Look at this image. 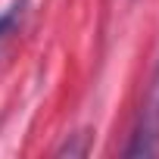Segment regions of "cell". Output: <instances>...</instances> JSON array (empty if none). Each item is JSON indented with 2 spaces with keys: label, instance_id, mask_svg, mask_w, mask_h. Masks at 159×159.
I'll use <instances>...</instances> for the list:
<instances>
[{
  "label": "cell",
  "instance_id": "obj_2",
  "mask_svg": "<svg viewBox=\"0 0 159 159\" xmlns=\"http://www.w3.org/2000/svg\"><path fill=\"white\" fill-rule=\"evenodd\" d=\"M22 16H25V3H16V7H10L3 16H0V50L7 47V41L16 34V28L22 25Z\"/></svg>",
  "mask_w": 159,
  "mask_h": 159
},
{
  "label": "cell",
  "instance_id": "obj_1",
  "mask_svg": "<svg viewBox=\"0 0 159 159\" xmlns=\"http://www.w3.org/2000/svg\"><path fill=\"white\" fill-rule=\"evenodd\" d=\"M125 156H159V69L153 75V84L147 94V106L140 116V128L134 131V140L128 143Z\"/></svg>",
  "mask_w": 159,
  "mask_h": 159
}]
</instances>
